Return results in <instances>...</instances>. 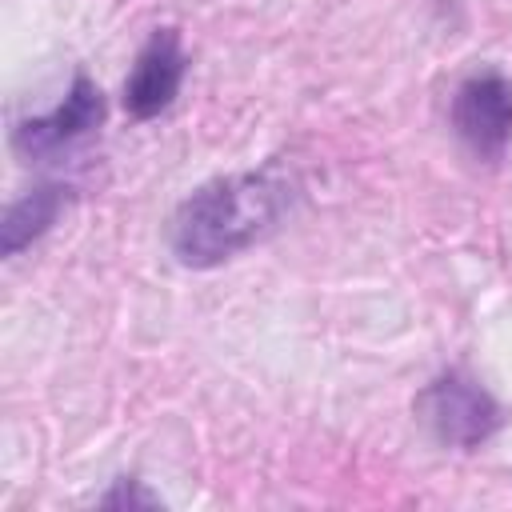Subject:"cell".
<instances>
[{
	"label": "cell",
	"instance_id": "7",
	"mask_svg": "<svg viewBox=\"0 0 512 512\" xmlns=\"http://www.w3.org/2000/svg\"><path fill=\"white\" fill-rule=\"evenodd\" d=\"M100 508H160V496H152L140 480L120 476V480L100 496Z\"/></svg>",
	"mask_w": 512,
	"mask_h": 512
},
{
	"label": "cell",
	"instance_id": "6",
	"mask_svg": "<svg viewBox=\"0 0 512 512\" xmlns=\"http://www.w3.org/2000/svg\"><path fill=\"white\" fill-rule=\"evenodd\" d=\"M68 204H72V188L60 184V180L28 188L20 200L8 204V212L0 220V252L4 256H20L32 240H40L64 216Z\"/></svg>",
	"mask_w": 512,
	"mask_h": 512
},
{
	"label": "cell",
	"instance_id": "4",
	"mask_svg": "<svg viewBox=\"0 0 512 512\" xmlns=\"http://www.w3.org/2000/svg\"><path fill=\"white\" fill-rule=\"evenodd\" d=\"M104 124V92L96 88V80H88L84 72L72 80L68 96L44 112V116H28L12 128V148L24 160H52L64 148H72L76 140L92 136Z\"/></svg>",
	"mask_w": 512,
	"mask_h": 512
},
{
	"label": "cell",
	"instance_id": "3",
	"mask_svg": "<svg viewBox=\"0 0 512 512\" xmlns=\"http://www.w3.org/2000/svg\"><path fill=\"white\" fill-rule=\"evenodd\" d=\"M452 132L476 160L496 164L512 140V80L492 68L460 80L452 96Z\"/></svg>",
	"mask_w": 512,
	"mask_h": 512
},
{
	"label": "cell",
	"instance_id": "5",
	"mask_svg": "<svg viewBox=\"0 0 512 512\" xmlns=\"http://www.w3.org/2000/svg\"><path fill=\"white\" fill-rule=\"evenodd\" d=\"M188 72V56L176 28H156L144 48L136 52V64L124 80V112L132 120H152L172 108L180 84Z\"/></svg>",
	"mask_w": 512,
	"mask_h": 512
},
{
	"label": "cell",
	"instance_id": "2",
	"mask_svg": "<svg viewBox=\"0 0 512 512\" xmlns=\"http://www.w3.org/2000/svg\"><path fill=\"white\" fill-rule=\"evenodd\" d=\"M416 416L444 448H480L504 420L496 396L468 372H444L416 396Z\"/></svg>",
	"mask_w": 512,
	"mask_h": 512
},
{
	"label": "cell",
	"instance_id": "1",
	"mask_svg": "<svg viewBox=\"0 0 512 512\" xmlns=\"http://www.w3.org/2000/svg\"><path fill=\"white\" fill-rule=\"evenodd\" d=\"M296 200L300 184L280 164L216 176L176 204L168 220V248L184 268H220L224 260L268 240L288 220Z\"/></svg>",
	"mask_w": 512,
	"mask_h": 512
}]
</instances>
